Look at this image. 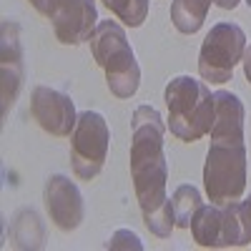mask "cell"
Masks as SVG:
<instances>
[{"label":"cell","mask_w":251,"mask_h":251,"mask_svg":"<svg viewBox=\"0 0 251 251\" xmlns=\"http://www.w3.org/2000/svg\"><path fill=\"white\" fill-rule=\"evenodd\" d=\"M244 103L231 91L214 93V123H211V141L216 143H244Z\"/></svg>","instance_id":"11"},{"label":"cell","mask_w":251,"mask_h":251,"mask_svg":"<svg viewBox=\"0 0 251 251\" xmlns=\"http://www.w3.org/2000/svg\"><path fill=\"white\" fill-rule=\"evenodd\" d=\"M169 108V131L186 143H194L211 131L214 123V93L199 78L176 75L169 80L163 93Z\"/></svg>","instance_id":"2"},{"label":"cell","mask_w":251,"mask_h":251,"mask_svg":"<svg viewBox=\"0 0 251 251\" xmlns=\"http://www.w3.org/2000/svg\"><path fill=\"white\" fill-rule=\"evenodd\" d=\"M214 0H174L171 3V23L178 33L194 35L201 30L203 20L211 10Z\"/></svg>","instance_id":"15"},{"label":"cell","mask_w":251,"mask_h":251,"mask_svg":"<svg viewBox=\"0 0 251 251\" xmlns=\"http://www.w3.org/2000/svg\"><path fill=\"white\" fill-rule=\"evenodd\" d=\"M241 63H244V75H246V80L251 83V46H246V50H244V58H241Z\"/></svg>","instance_id":"20"},{"label":"cell","mask_w":251,"mask_h":251,"mask_svg":"<svg viewBox=\"0 0 251 251\" xmlns=\"http://www.w3.org/2000/svg\"><path fill=\"white\" fill-rule=\"evenodd\" d=\"M191 234L203 249H224V208L219 203H201L191 219Z\"/></svg>","instance_id":"12"},{"label":"cell","mask_w":251,"mask_h":251,"mask_svg":"<svg viewBox=\"0 0 251 251\" xmlns=\"http://www.w3.org/2000/svg\"><path fill=\"white\" fill-rule=\"evenodd\" d=\"M43 201L48 208L50 221L60 231H75L86 219V203H83L80 188L63 174H53L46 181Z\"/></svg>","instance_id":"8"},{"label":"cell","mask_w":251,"mask_h":251,"mask_svg":"<svg viewBox=\"0 0 251 251\" xmlns=\"http://www.w3.org/2000/svg\"><path fill=\"white\" fill-rule=\"evenodd\" d=\"M224 249L246 246L251 241V196L246 201L224 203Z\"/></svg>","instance_id":"14"},{"label":"cell","mask_w":251,"mask_h":251,"mask_svg":"<svg viewBox=\"0 0 251 251\" xmlns=\"http://www.w3.org/2000/svg\"><path fill=\"white\" fill-rule=\"evenodd\" d=\"M88 43H91L93 60L106 71L108 91L121 100L136 96L141 86V66L123 25L118 20H100L93 35L88 38Z\"/></svg>","instance_id":"3"},{"label":"cell","mask_w":251,"mask_h":251,"mask_svg":"<svg viewBox=\"0 0 251 251\" xmlns=\"http://www.w3.org/2000/svg\"><path fill=\"white\" fill-rule=\"evenodd\" d=\"M106 5L123 25L141 28L143 20L149 18V0H103Z\"/></svg>","instance_id":"17"},{"label":"cell","mask_w":251,"mask_h":251,"mask_svg":"<svg viewBox=\"0 0 251 251\" xmlns=\"http://www.w3.org/2000/svg\"><path fill=\"white\" fill-rule=\"evenodd\" d=\"M106 249H133V251H141L143 244H141V239H138L133 231H128V228H121V231H116V234L111 236V241L106 244Z\"/></svg>","instance_id":"18"},{"label":"cell","mask_w":251,"mask_h":251,"mask_svg":"<svg viewBox=\"0 0 251 251\" xmlns=\"http://www.w3.org/2000/svg\"><path fill=\"white\" fill-rule=\"evenodd\" d=\"M30 113L38 121V126L50 136L66 138L73 133L78 113L68 93H60L48 86H35L30 93Z\"/></svg>","instance_id":"7"},{"label":"cell","mask_w":251,"mask_h":251,"mask_svg":"<svg viewBox=\"0 0 251 251\" xmlns=\"http://www.w3.org/2000/svg\"><path fill=\"white\" fill-rule=\"evenodd\" d=\"M48 18L63 46H78L93 35L98 25V8L93 0H58Z\"/></svg>","instance_id":"9"},{"label":"cell","mask_w":251,"mask_h":251,"mask_svg":"<svg viewBox=\"0 0 251 251\" xmlns=\"http://www.w3.org/2000/svg\"><path fill=\"white\" fill-rule=\"evenodd\" d=\"M203 188L211 203H231L246 188V143L211 141L203 163Z\"/></svg>","instance_id":"4"},{"label":"cell","mask_w":251,"mask_h":251,"mask_svg":"<svg viewBox=\"0 0 251 251\" xmlns=\"http://www.w3.org/2000/svg\"><path fill=\"white\" fill-rule=\"evenodd\" d=\"M201 191L191 183H181L174 196H171V206H174V219H176V226L181 228H191V219L194 214L199 211L201 206Z\"/></svg>","instance_id":"16"},{"label":"cell","mask_w":251,"mask_h":251,"mask_svg":"<svg viewBox=\"0 0 251 251\" xmlns=\"http://www.w3.org/2000/svg\"><path fill=\"white\" fill-rule=\"evenodd\" d=\"M0 35V98H3V118L8 116L23 88V46H20V25L15 20H3Z\"/></svg>","instance_id":"10"},{"label":"cell","mask_w":251,"mask_h":251,"mask_svg":"<svg viewBox=\"0 0 251 251\" xmlns=\"http://www.w3.org/2000/svg\"><path fill=\"white\" fill-rule=\"evenodd\" d=\"M246 50V33L236 23H216L206 33L199 50V73L203 80L226 83L231 80L236 63Z\"/></svg>","instance_id":"6"},{"label":"cell","mask_w":251,"mask_h":251,"mask_svg":"<svg viewBox=\"0 0 251 251\" xmlns=\"http://www.w3.org/2000/svg\"><path fill=\"white\" fill-rule=\"evenodd\" d=\"M28 3H30V5L40 13V15H46V18H48V15H50V10L55 8L58 0H28Z\"/></svg>","instance_id":"19"},{"label":"cell","mask_w":251,"mask_h":251,"mask_svg":"<svg viewBox=\"0 0 251 251\" xmlns=\"http://www.w3.org/2000/svg\"><path fill=\"white\" fill-rule=\"evenodd\" d=\"M111 128L98 111L78 113V123L71 133V163L80 181H93L108 158Z\"/></svg>","instance_id":"5"},{"label":"cell","mask_w":251,"mask_h":251,"mask_svg":"<svg viewBox=\"0 0 251 251\" xmlns=\"http://www.w3.org/2000/svg\"><path fill=\"white\" fill-rule=\"evenodd\" d=\"M166 123L153 106H138L131 118V178L136 199L143 211L149 231L158 239H169L176 219L169 183V161L163 151Z\"/></svg>","instance_id":"1"},{"label":"cell","mask_w":251,"mask_h":251,"mask_svg":"<svg viewBox=\"0 0 251 251\" xmlns=\"http://www.w3.org/2000/svg\"><path fill=\"white\" fill-rule=\"evenodd\" d=\"M10 241L15 249L38 251L46 246V226L35 208H20L10 221Z\"/></svg>","instance_id":"13"}]
</instances>
